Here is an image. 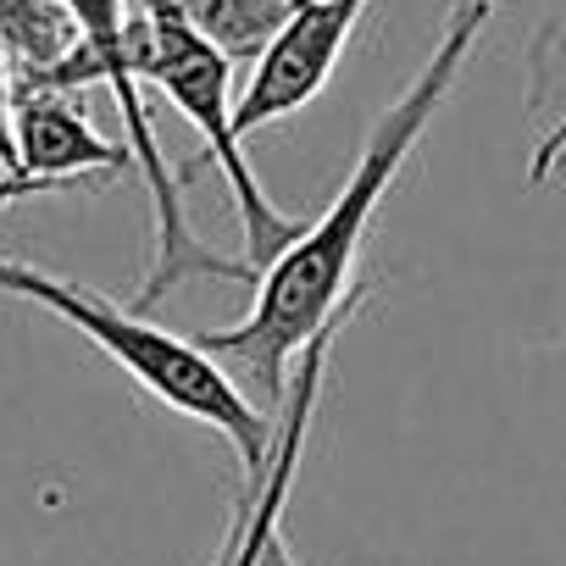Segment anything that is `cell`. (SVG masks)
Here are the masks:
<instances>
[{
    "label": "cell",
    "mask_w": 566,
    "mask_h": 566,
    "mask_svg": "<svg viewBox=\"0 0 566 566\" xmlns=\"http://www.w3.org/2000/svg\"><path fill=\"white\" fill-rule=\"evenodd\" d=\"M34 195H56L51 184H34V178H12V172H0V211L18 206V200H34Z\"/></svg>",
    "instance_id": "obj_12"
},
{
    "label": "cell",
    "mask_w": 566,
    "mask_h": 566,
    "mask_svg": "<svg viewBox=\"0 0 566 566\" xmlns=\"http://www.w3.org/2000/svg\"><path fill=\"white\" fill-rule=\"evenodd\" d=\"M527 184L544 189L566 172V18H549L527 45Z\"/></svg>",
    "instance_id": "obj_8"
},
{
    "label": "cell",
    "mask_w": 566,
    "mask_h": 566,
    "mask_svg": "<svg viewBox=\"0 0 566 566\" xmlns=\"http://www.w3.org/2000/svg\"><path fill=\"white\" fill-rule=\"evenodd\" d=\"M361 12H367V0H295L290 23L277 29V40L250 67V84L233 95L239 145L250 134L283 123V117H295L301 106H312L328 90V78H334Z\"/></svg>",
    "instance_id": "obj_5"
},
{
    "label": "cell",
    "mask_w": 566,
    "mask_h": 566,
    "mask_svg": "<svg viewBox=\"0 0 566 566\" xmlns=\"http://www.w3.org/2000/svg\"><path fill=\"white\" fill-rule=\"evenodd\" d=\"M73 12L78 34H84V56H90V78L106 84L117 95V112H123V128H128V150H134V167L150 189V211H156V250H150V272L134 295V312H156L172 290L184 283H255V266L250 261H233L222 250H211L189 217H184V184L178 172H167V156L156 145V123L145 112V95L128 73V51H123V29H128V0H62Z\"/></svg>",
    "instance_id": "obj_4"
},
{
    "label": "cell",
    "mask_w": 566,
    "mask_h": 566,
    "mask_svg": "<svg viewBox=\"0 0 566 566\" xmlns=\"http://www.w3.org/2000/svg\"><path fill=\"white\" fill-rule=\"evenodd\" d=\"M12 145H18V178L73 189L78 178H117L134 167L128 145H112L78 95L56 90H12Z\"/></svg>",
    "instance_id": "obj_6"
},
{
    "label": "cell",
    "mask_w": 566,
    "mask_h": 566,
    "mask_svg": "<svg viewBox=\"0 0 566 566\" xmlns=\"http://www.w3.org/2000/svg\"><path fill=\"white\" fill-rule=\"evenodd\" d=\"M489 18L494 12H455L444 23L433 56L417 67V78L373 123V134H367L345 189L334 195V206L317 222H306L301 239L255 277L250 312L239 323H228V328L195 334V345L211 361H228L239 373L244 395H261V411L290 400V378H295L301 350L373 295V283H350L356 261H361L367 222H373L378 200L395 189V178L406 172V161L422 145V134L433 128L439 106L450 101V90H455L472 45L483 40Z\"/></svg>",
    "instance_id": "obj_1"
},
{
    "label": "cell",
    "mask_w": 566,
    "mask_h": 566,
    "mask_svg": "<svg viewBox=\"0 0 566 566\" xmlns=\"http://www.w3.org/2000/svg\"><path fill=\"white\" fill-rule=\"evenodd\" d=\"M123 51H128V73L145 90H161L195 128H200V161H211L239 206L244 222V261L255 266V277L301 239V217L277 211L255 178V167L244 161V145L233 134V62L222 51H211L195 23L184 18L178 0H128V29H123Z\"/></svg>",
    "instance_id": "obj_3"
},
{
    "label": "cell",
    "mask_w": 566,
    "mask_h": 566,
    "mask_svg": "<svg viewBox=\"0 0 566 566\" xmlns=\"http://www.w3.org/2000/svg\"><path fill=\"white\" fill-rule=\"evenodd\" d=\"M178 7L211 51H222L233 67L239 62L255 67L261 51L277 40V29L290 23L295 0H178Z\"/></svg>",
    "instance_id": "obj_9"
},
{
    "label": "cell",
    "mask_w": 566,
    "mask_h": 566,
    "mask_svg": "<svg viewBox=\"0 0 566 566\" xmlns=\"http://www.w3.org/2000/svg\"><path fill=\"white\" fill-rule=\"evenodd\" d=\"M444 7H450V18H455V12H494L500 0H444Z\"/></svg>",
    "instance_id": "obj_13"
},
{
    "label": "cell",
    "mask_w": 566,
    "mask_h": 566,
    "mask_svg": "<svg viewBox=\"0 0 566 566\" xmlns=\"http://www.w3.org/2000/svg\"><path fill=\"white\" fill-rule=\"evenodd\" d=\"M0 172L18 178V145H12V67L0 51Z\"/></svg>",
    "instance_id": "obj_10"
},
{
    "label": "cell",
    "mask_w": 566,
    "mask_h": 566,
    "mask_svg": "<svg viewBox=\"0 0 566 566\" xmlns=\"http://www.w3.org/2000/svg\"><path fill=\"white\" fill-rule=\"evenodd\" d=\"M244 516H250V500L239 494V511H233V527H228V538H222L217 566H250V560H244Z\"/></svg>",
    "instance_id": "obj_11"
},
{
    "label": "cell",
    "mask_w": 566,
    "mask_h": 566,
    "mask_svg": "<svg viewBox=\"0 0 566 566\" xmlns=\"http://www.w3.org/2000/svg\"><path fill=\"white\" fill-rule=\"evenodd\" d=\"M0 51L12 67V90H51L84 51V34L62 0H0Z\"/></svg>",
    "instance_id": "obj_7"
},
{
    "label": "cell",
    "mask_w": 566,
    "mask_h": 566,
    "mask_svg": "<svg viewBox=\"0 0 566 566\" xmlns=\"http://www.w3.org/2000/svg\"><path fill=\"white\" fill-rule=\"evenodd\" d=\"M0 295L12 301H29L51 317H62L67 328H78L106 361H117L150 400H161L167 411L211 428L244 467V489L261 483L266 461H272V439H277V422L195 345V339H178L167 328H156L150 317H139L134 306H117L95 290L73 277H56V272H40L29 261H7L0 255Z\"/></svg>",
    "instance_id": "obj_2"
}]
</instances>
